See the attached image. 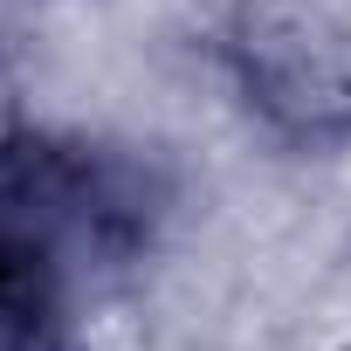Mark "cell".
Here are the masks:
<instances>
[{
	"label": "cell",
	"mask_w": 351,
	"mask_h": 351,
	"mask_svg": "<svg viewBox=\"0 0 351 351\" xmlns=\"http://www.w3.org/2000/svg\"><path fill=\"white\" fill-rule=\"evenodd\" d=\"M158 214L152 172L83 138H0V351H69L83 262H124Z\"/></svg>",
	"instance_id": "1"
},
{
	"label": "cell",
	"mask_w": 351,
	"mask_h": 351,
	"mask_svg": "<svg viewBox=\"0 0 351 351\" xmlns=\"http://www.w3.org/2000/svg\"><path fill=\"white\" fill-rule=\"evenodd\" d=\"M228 56L248 104L282 131H351V0H241Z\"/></svg>",
	"instance_id": "2"
},
{
	"label": "cell",
	"mask_w": 351,
	"mask_h": 351,
	"mask_svg": "<svg viewBox=\"0 0 351 351\" xmlns=\"http://www.w3.org/2000/svg\"><path fill=\"white\" fill-rule=\"evenodd\" d=\"M0 138H8V131H0Z\"/></svg>",
	"instance_id": "3"
}]
</instances>
